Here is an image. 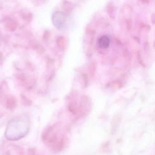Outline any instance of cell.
Instances as JSON below:
<instances>
[{
	"mask_svg": "<svg viewBox=\"0 0 155 155\" xmlns=\"http://www.w3.org/2000/svg\"><path fill=\"white\" fill-rule=\"evenodd\" d=\"M22 119H16L9 124L6 130V138L10 140H17L23 137L29 131V123Z\"/></svg>",
	"mask_w": 155,
	"mask_h": 155,
	"instance_id": "obj_1",
	"label": "cell"
},
{
	"mask_svg": "<svg viewBox=\"0 0 155 155\" xmlns=\"http://www.w3.org/2000/svg\"><path fill=\"white\" fill-rule=\"evenodd\" d=\"M67 19L66 14L63 12H56L52 15V20L53 24L56 27L60 28L63 27Z\"/></svg>",
	"mask_w": 155,
	"mask_h": 155,
	"instance_id": "obj_2",
	"label": "cell"
},
{
	"mask_svg": "<svg viewBox=\"0 0 155 155\" xmlns=\"http://www.w3.org/2000/svg\"><path fill=\"white\" fill-rule=\"evenodd\" d=\"M110 43V40L107 36H103L101 37L98 40V45L100 48L106 49L108 48Z\"/></svg>",
	"mask_w": 155,
	"mask_h": 155,
	"instance_id": "obj_3",
	"label": "cell"
},
{
	"mask_svg": "<svg viewBox=\"0 0 155 155\" xmlns=\"http://www.w3.org/2000/svg\"><path fill=\"white\" fill-rule=\"evenodd\" d=\"M107 12L109 14V15H112V12H113V6H112V5L111 4H109L108 6L107 7Z\"/></svg>",
	"mask_w": 155,
	"mask_h": 155,
	"instance_id": "obj_4",
	"label": "cell"
},
{
	"mask_svg": "<svg viewBox=\"0 0 155 155\" xmlns=\"http://www.w3.org/2000/svg\"><path fill=\"white\" fill-rule=\"evenodd\" d=\"M23 18L26 20H30L32 18V15L31 14L25 15Z\"/></svg>",
	"mask_w": 155,
	"mask_h": 155,
	"instance_id": "obj_5",
	"label": "cell"
}]
</instances>
